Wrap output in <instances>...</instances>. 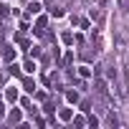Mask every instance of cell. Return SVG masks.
Wrapping results in <instances>:
<instances>
[{
    "instance_id": "6da1fadb",
    "label": "cell",
    "mask_w": 129,
    "mask_h": 129,
    "mask_svg": "<svg viewBox=\"0 0 129 129\" xmlns=\"http://www.w3.org/2000/svg\"><path fill=\"white\" fill-rule=\"evenodd\" d=\"M119 5H121L124 10H129V0H119Z\"/></svg>"
}]
</instances>
